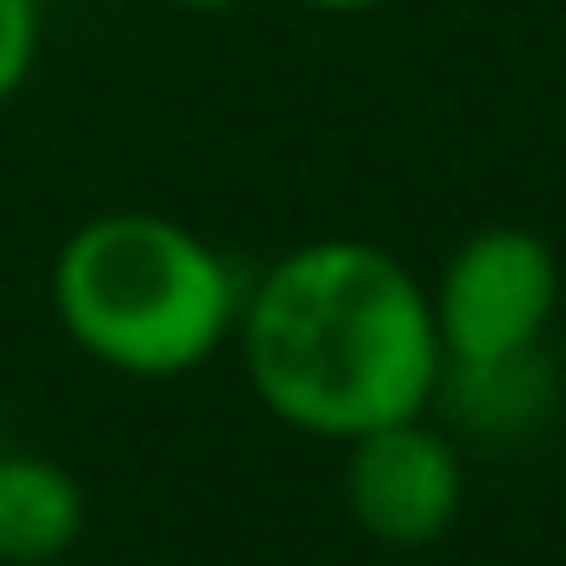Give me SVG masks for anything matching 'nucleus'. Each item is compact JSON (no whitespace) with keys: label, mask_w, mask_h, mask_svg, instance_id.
<instances>
[{"label":"nucleus","mask_w":566,"mask_h":566,"mask_svg":"<svg viewBox=\"0 0 566 566\" xmlns=\"http://www.w3.org/2000/svg\"><path fill=\"white\" fill-rule=\"evenodd\" d=\"M240 360L273 420L314 440H360L440 394L427 287L374 240H307L240 294Z\"/></svg>","instance_id":"nucleus-1"},{"label":"nucleus","mask_w":566,"mask_h":566,"mask_svg":"<svg viewBox=\"0 0 566 566\" xmlns=\"http://www.w3.org/2000/svg\"><path fill=\"white\" fill-rule=\"evenodd\" d=\"M54 314L87 360L127 380H174L233 334L240 280L193 227L127 207L94 213L61 240Z\"/></svg>","instance_id":"nucleus-2"},{"label":"nucleus","mask_w":566,"mask_h":566,"mask_svg":"<svg viewBox=\"0 0 566 566\" xmlns=\"http://www.w3.org/2000/svg\"><path fill=\"white\" fill-rule=\"evenodd\" d=\"M433 334L447 374L533 360L559 307V260L533 227H473L433 280Z\"/></svg>","instance_id":"nucleus-3"},{"label":"nucleus","mask_w":566,"mask_h":566,"mask_svg":"<svg viewBox=\"0 0 566 566\" xmlns=\"http://www.w3.org/2000/svg\"><path fill=\"white\" fill-rule=\"evenodd\" d=\"M467 500V467L427 413L347 440V513L380 546H433L453 533Z\"/></svg>","instance_id":"nucleus-4"},{"label":"nucleus","mask_w":566,"mask_h":566,"mask_svg":"<svg viewBox=\"0 0 566 566\" xmlns=\"http://www.w3.org/2000/svg\"><path fill=\"white\" fill-rule=\"evenodd\" d=\"M87 526L81 480L48 453H0V566H48Z\"/></svg>","instance_id":"nucleus-5"},{"label":"nucleus","mask_w":566,"mask_h":566,"mask_svg":"<svg viewBox=\"0 0 566 566\" xmlns=\"http://www.w3.org/2000/svg\"><path fill=\"white\" fill-rule=\"evenodd\" d=\"M41 54V0H0V107H8Z\"/></svg>","instance_id":"nucleus-6"},{"label":"nucleus","mask_w":566,"mask_h":566,"mask_svg":"<svg viewBox=\"0 0 566 566\" xmlns=\"http://www.w3.org/2000/svg\"><path fill=\"white\" fill-rule=\"evenodd\" d=\"M321 14H367V8H387V0H307Z\"/></svg>","instance_id":"nucleus-7"},{"label":"nucleus","mask_w":566,"mask_h":566,"mask_svg":"<svg viewBox=\"0 0 566 566\" xmlns=\"http://www.w3.org/2000/svg\"><path fill=\"white\" fill-rule=\"evenodd\" d=\"M180 8H193V14H227V8H247V0H180Z\"/></svg>","instance_id":"nucleus-8"},{"label":"nucleus","mask_w":566,"mask_h":566,"mask_svg":"<svg viewBox=\"0 0 566 566\" xmlns=\"http://www.w3.org/2000/svg\"><path fill=\"white\" fill-rule=\"evenodd\" d=\"M0 453H8V433H0Z\"/></svg>","instance_id":"nucleus-9"}]
</instances>
